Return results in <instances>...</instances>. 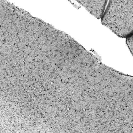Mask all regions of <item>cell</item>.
Segmentation results:
<instances>
[{
	"label": "cell",
	"mask_w": 133,
	"mask_h": 133,
	"mask_svg": "<svg viewBox=\"0 0 133 133\" xmlns=\"http://www.w3.org/2000/svg\"><path fill=\"white\" fill-rule=\"evenodd\" d=\"M133 0H110L101 18V24L118 36L133 34Z\"/></svg>",
	"instance_id": "obj_1"
},
{
	"label": "cell",
	"mask_w": 133,
	"mask_h": 133,
	"mask_svg": "<svg viewBox=\"0 0 133 133\" xmlns=\"http://www.w3.org/2000/svg\"><path fill=\"white\" fill-rule=\"evenodd\" d=\"M126 43L130 52L132 54L133 34L126 37Z\"/></svg>",
	"instance_id": "obj_2"
}]
</instances>
